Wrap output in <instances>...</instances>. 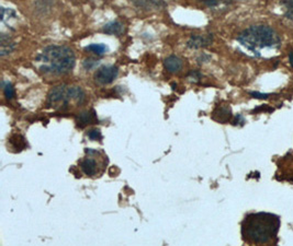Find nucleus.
<instances>
[{"label": "nucleus", "instance_id": "nucleus-1", "mask_svg": "<svg viewBox=\"0 0 293 246\" xmlns=\"http://www.w3.org/2000/svg\"><path fill=\"white\" fill-rule=\"evenodd\" d=\"M279 227L280 219L276 214L268 212L252 213L243 221L242 235L249 243L265 244L277 236Z\"/></svg>", "mask_w": 293, "mask_h": 246}, {"label": "nucleus", "instance_id": "nucleus-2", "mask_svg": "<svg viewBox=\"0 0 293 246\" xmlns=\"http://www.w3.org/2000/svg\"><path fill=\"white\" fill-rule=\"evenodd\" d=\"M41 70L51 75H65L75 66V54L66 46H48L38 56Z\"/></svg>", "mask_w": 293, "mask_h": 246}, {"label": "nucleus", "instance_id": "nucleus-3", "mask_svg": "<svg viewBox=\"0 0 293 246\" xmlns=\"http://www.w3.org/2000/svg\"><path fill=\"white\" fill-rule=\"evenodd\" d=\"M237 41L248 51L257 55H259L262 49H276L281 44V40H280L276 31L267 26L249 27L239 35Z\"/></svg>", "mask_w": 293, "mask_h": 246}, {"label": "nucleus", "instance_id": "nucleus-4", "mask_svg": "<svg viewBox=\"0 0 293 246\" xmlns=\"http://www.w3.org/2000/svg\"><path fill=\"white\" fill-rule=\"evenodd\" d=\"M86 100V94L81 87H67L58 85L53 88L47 97V105L53 108H66L70 102L83 104Z\"/></svg>", "mask_w": 293, "mask_h": 246}, {"label": "nucleus", "instance_id": "nucleus-5", "mask_svg": "<svg viewBox=\"0 0 293 246\" xmlns=\"http://www.w3.org/2000/svg\"><path fill=\"white\" fill-rule=\"evenodd\" d=\"M119 75V69L115 66L100 67L95 73V81L99 84L106 85L112 83Z\"/></svg>", "mask_w": 293, "mask_h": 246}, {"label": "nucleus", "instance_id": "nucleus-6", "mask_svg": "<svg viewBox=\"0 0 293 246\" xmlns=\"http://www.w3.org/2000/svg\"><path fill=\"white\" fill-rule=\"evenodd\" d=\"M212 35L207 34V35H192L190 40L188 41L187 43V46L189 48H192V49H198L201 47H205V46H209L211 43H212Z\"/></svg>", "mask_w": 293, "mask_h": 246}, {"label": "nucleus", "instance_id": "nucleus-7", "mask_svg": "<svg viewBox=\"0 0 293 246\" xmlns=\"http://www.w3.org/2000/svg\"><path fill=\"white\" fill-rule=\"evenodd\" d=\"M212 118L225 124V122H229L232 118V109L229 105H217L215 109L213 110L212 113Z\"/></svg>", "mask_w": 293, "mask_h": 246}, {"label": "nucleus", "instance_id": "nucleus-8", "mask_svg": "<svg viewBox=\"0 0 293 246\" xmlns=\"http://www.w3.org/2000/svg\"><path fill=\"white\" fill-rule=\"evenodd\" d=\"M76 122H77V126L81 127V128H84V127H86V126L91 125V124H96V122H98L97 114L94 109L81 113L77 116Z\"/></svg>", "mask_w": 293, "mask_h": 246}, {"label": "nucleus", "instance_id": "nucleus-9", "mask_svg": "<svg viewBox=\"0 0 293 246\" xmlns=\"http://www.w3.org/2000/svg\"><path fill=\"white\" fill-rule=\"evenodd\" d=\"M165 68L167 69L168 72L176 73L179 72L182 68V60L177 56H169L164 61Z\"/></svg>", "mask_w": 293, "mask_h": 246}, {"label": "nucleus", "instance_id": "nucleus-10", "mask_svg": "<svg viewBox=\"0 0 293 246\" xmlns=\"http://www.w3.org/2000/svg\"><path fill=\"white\" fill-rule=\"evenodd\" d=\"M103 32L109 35L120 36L124 32V26L123 23H121L119 21H112L103 27Z\"/></svg>", "mask_w": 293, "mask_h": 246}, {"label": "nucleus", "instance_id": "nucleus-11", "mask_svg": "<svg viewBox=\"0 0 293 246\" xmlns=\"http://www.w3.org/2000/svg\"><path fill=\"white\" fill-rule=\"evenodd\" d=\"M81 169L83 172L88 176H94L97 173V162L93 158H85L81 162Z\"/></svg>", "mask_w": 293, "mask_h": 246}, {"label": "nucleus", "instance_id": "nucleus-12", "mask_svg": "<svg viewBox=\"0 0 293 246\" xmlns=\"http://www.w3.org/2000/svg\"><path fill=\"white\" fill-rule=\"evenodd\" d=\"M0 43H2V51H0L2 56H6V55L10 54L15 49V43L6 34H2V41H0Z\"/></svg>", "mask_w": 293, "mask_h": 246}, {"label": "nucleus", "instance_id": "nucleus-13", "mask_svg": "<svg viewBox=\"0 0 293 246\" xmlns=\"http://www.w3.org/2000/svg\"><path fill=\"white\" fill-rule=\"evenodd\" d=\"M9 143L12 146V148L17 149L18 151H21L27 148V141L21 135H14V136L9 139Z\"/></svg>", "mask_w": 293, "mask_h": 246}, {"label": "nucleus", "instance_id": "nucleus-14", "mask_svg": "<svg viewBox=\"0 0 293 246\" xmlns=\"http://www.w3.org/2000/svg\"><path fill=\"white\" fill-rule=\"evenodd\" d=\"M85 51L90 52L95 55H102L108 52V46L105 44H90L85 47Z\"/></svg>", "mask_w": 293, "mask_h": 246}, {"label": "nucleus", "instance_id": "nucleus-15", "mask_svg": "<svg viewBox=\"0 0 293 246\" xmlns=\"http://www.w3.org/2000/svg\"><path fill=\"white\" fill-rule=\"evenodd\" d=\"M137 6L145 9H154V8H160V4L156 0H133Z\"/></svg>", "mask_w": 293, "mask_h": 246}, {"label": "nucleus", "instance_id": "nucleus-16", "mask_svg": "<svg viewBox=\"0 0 293 246\" xmlns=\"http://www.w3.org/2000/svg\"><path fill=\"white\" fill-rule=\"evenodd\" d=\"M99 65V60H97L95 58H87V59H85L84 61V68L86 69V70H91V69H94L96 66Z\"/></svg>", "mask_w": 293, "mask_h": 246}, {"label": "nucleus", "instance_id": "nucleus-17", "mask_svg": "<svg viewBox=\"0 0 293 246\" xmlns=\"http://www.w3.org/2000/svg\"><path fill=\"white\" fill-rule=\"evenodd\" d=\"M4 93H5V96L8 98V100H11V98H14L15 96V89L14 87H12V84L11 83H6L4 85Z\"/></svg>", "mask_w": 293, "mask_h": 246}, {"label": "nucleus", "instance_id": "nucleus-18", "mask_svg": "<svg viewBox=\"0 0 293 246\" xmlns=\"http://www.w3.org/2000/svg\"><path fill=\"white\" fill-rule=\"evenodd\" d=\"M285 16L289 18V19L293 20V0H289V2H285Z\"/></svg>", "mask_w": 293, "mask_h": 246}, {"label": "nucleus", "instance_id": "nucleus-19", "mask_svg": "<svg viewBox=\"0 0 293 246\" xmlns=\"http://www.w3.org/2000/svg\"><path fill=\"white\" fill-rule=\"evenodd\" d=\"M88 137L91 140H101L102 139V135L100 133V131H98V129H93V131H90L88 133Z\"/></svg>", "mask_w": 293, "mask_h": 246}, {"label": "nucleus", "instance_id": "nucleus-20", "mask_svg": "<svg viewBox=\"0 0 293 246\" xmlns=\"http://www.w3.org/2000/svg\"><path fill=\"white\" fill-rule=\"evenodd\" d=\"M250 95H252V96L255 97V98H261V100H265V98H268V97H269V94L259 93V92H252V93H250Z\"/></svg>", "mask_w": 293, "mask_h": 246}, {"label": "nucleus", "instance_id": "nucleus-21", "mask_svg": "<svg viewBox=\"0 0 293 246\" xmlns=\"http://www.w3.org/2000/svg\"><path fill=\"white\" fill-rule=\"evenodd\" d=\"M200 78H201V75L198 71H191L190 75H189V79H190L191 81H195V80H199Z\"/></svg>", "mask_w": 293, "mask_h": 246}, {"label": "nucleus", "instance_id": "nucleus-22", "mask_svg": "<svg viewBox=\"0 0 293 246\" xmlns=\"http://www.w3.org/2000/svg\"><path fill=\"white\" fill-rule=\"evenodd\" d=\"M260 110H266V112H272L273 109L270 108V107H268V106H262V107H258V108L256 107V108L254 109V113H255V112H257V113H258V112H260Z\"/></svg>", "mask_w": 293, "mask_h": 246}, {"label": "nucleus", "instance_id": "nucleus-23", "mask_svg": "<svg viewBox=\"0 0 293 246\" xmlns=\"http://www.w3.org/2000/svg\"><path fill=\"white\" fill-rule=\"evenodd\" d=\"M241 121H242V122H244V118H243V116H242V115H237L236 117H235V119L233 120V124H234V125H239Z\"/></svg>", "mask_w": 293, "mask_h": 246}, {"label": "nucleus", "instance_id": "nucleus-24", "mask_svg": "<svg viewBox=\"0 0 293 246\" xmlns=\"http://www.w3.org/2000/svg\"><path fill=\"white\" fill-rule=\"evenodd\" d=\"M289 59H290V64L293 67V52H290L289 54Z\"/></svg>", "mask_w": 293, "mask_h": 246}]
</instances>
